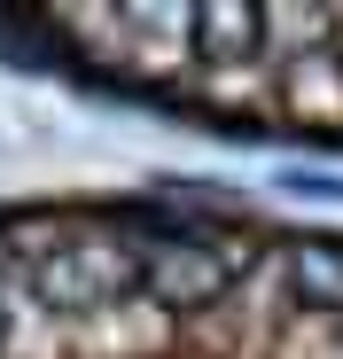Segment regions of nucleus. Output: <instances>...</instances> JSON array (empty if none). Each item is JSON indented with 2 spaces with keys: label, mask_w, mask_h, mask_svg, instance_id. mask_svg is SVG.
Here are the masks:
<instances>
[{
  "label": "nucleus",
  "mask_w": 343,
  "mask_h": 359,
  "mask_svg": "<svg viewBox=\"0 0 343 359\" xmlns=\"http://www.w3.org/2000/svg\"><path fill=\"white\" fill-rule=\"evenodd\" d=\"M0 47L226 133L343 149V8H31L0 16Z\"/></svg>",
  "instance_id": "1"
}]
</instances>
